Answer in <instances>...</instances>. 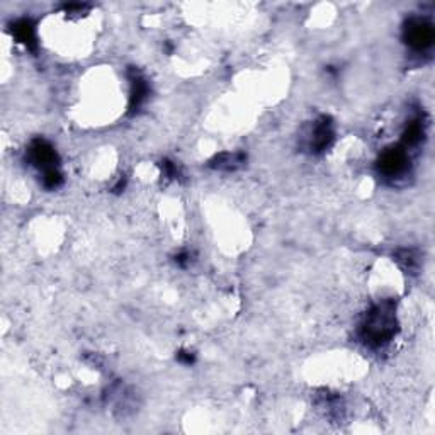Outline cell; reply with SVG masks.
I'll use <instances>...</instances> for the list:
<instances>
[{
  "mask_svg": "<svg viewBox=\"0 0 435 435\" xmlns=\"http://www.w3.org/2000/svg\"><path fill=\"white\" fill-rule=\"evenodd\" d=\"M398 331L396 303L393 300H381L367 310L359 323L357 335L360 342L371 349H381L395 338Z\"/></svg>",
  "mask_w": 435,
  "mask_h": 435,
  "instance_id": "6da1fadb",
  "label": "cell"
},
{
  "mask_svg": "<svg viewBox=\"0 0 435 435\" xmlns=\"http://www.w3.org/2000/svg\"><path fill=\"white\" fill-rule=\"evenodd\" d=\"M27 160L32 167L41 172L43 185L49 190H55L63 184V173L60 171V157L53 145L47 140H35L27 148Z\"/></svg>",
  "mask_w": 435,
  "mask_h": 435,
  "instance_id": "7a4b0ae2",
  "label": "cell"
},
{
  "mask_svg": "<svg viewBox=\"0 0 435 435\" xmlns=\"http://www.w3.org/2000/svg\"><path fill=\"white\" fill-rule=\"evenodd\" d=\"M403 41L412 51H429L434 47L435 41V29L432 20L425 18H410L403 26Z\"/></svg>",
  "mask_w": 435,
  "mask_h": 435,
  "instance_id": "3957f363",
  "label": "cell"
},
{
  "mask_svg": "<svg viewBox=\"0 0 435 435\" xmlns=\"http://www.w3.org/2000/svg\"><path fill=\"white\" fill-rule=\"evenodd\" d=\"M410 165H412L410 152L401 145H396V147H389L381 153L378 159V172L384 179L395 180L407 176Z\"/></svg>",
  "mask_w": 435,
  "mask_h": 435,
  "instance_id": "277c9868",
  "label": "cell"
},
{
  "mask_svg": "<svg viewBox=\"0 0 435 435\" xmlns=\"http://www.w3.org/2000/svg\"><path fill=\"white\" fill-rule=\"evenodd\" d=\"M335 140V130L333 123L329 116H320L314 119L312 126L308 128L305 136V147L306 150L313 155H320V153L326 152L331 147Z\"/></svg>",
  "mask_w": 435,
  "mask_h": 435,
  "instance_id": "5b68a950",
  "label": "cell"
},
{
  "mask_svg": "<svg viewBox=\"0 0 435 435\" xmlns=\"http://www.w3.org/2000/svg\"><path fill=\"white\" fill-rule=\"evenodd\" d=\"M427 135V123L424 114H415L405 126L403 135H401V147L410 152L412 148H417L418 145L425 140Z\"/></svg>",
  "mask_w": 435,
  "mask_h": 435,
  "instance_id": "8992f818",
  "label": "cell"
},
{
  "mask_svg": "<svg viewBox=\"0 0 435 435\" xmlns=\"http://www.w3.org/2000/svg\"><path fill=\"white\" fill-rule=\"evenodd\" d=\"M130 80H131L130 111L131 113H138L145 102L148 101V95H150V85H148L147 78L138 72H133L130 75Z\"/></svg>",
  "mask_w": 435,
  "mask_h": 435,
  "instance_id": "52a82bcc",
  "label": "cell"
},
{
  "mask_svg": "<svg viewBox=\"0 0 435 435\" xmlns=\"http://www.w3.org/2000/svg\"><path fill=\"white\" fill-rule=\"evenodd\" d=\"M12 36L18 39V43L24 44L29 51H36L38 41H36V27L31 19H19L12 24Z\"/></svg>",
  "mask_w": 435,
  "mask_h": 435,
  "instance_id": "ba28073f",
  "label": "cell"
},
{
  "mask_svg": "<svg viewBox=\"0 0 435 435\" xmlns=\"http://www.w3.org/2000/svg\"><path fill=\"white\" fill-rule=\"evenodd\" d=\"M245 164V155L243 153H221V155L214 157L211 161V167L218 169V171H237L238 167Z\"/></svg>",
  "mask_w": 435,
  "mask_h": 435,
  "instance_id": "9c48e42d",
  "label": "cell"
},
{
  "mask_svg": "<svg viewBox=\"0 0 435 435\" xmlns=\"http://www.w3.org/2000/svg\"><path fill=\"white\" fill-rule=\"evenodd\" d=\"M396 262L407 272H417L420 267V255L412 248H403L396 252Z\"/></svg>",
  "mask_w": 435,
  "mask_h": 435,
  "instance_id": "30bf717a",
  "label": "cell"
},
{
  "mask_svg": "<svg viewBox=\"0 0 435 435\" xmlns=\"http://www.w3.org/2000/svg\"><path fill=\"white\" fill-rule=\"evenodd\" d=\"M161 169H164V173L169 177V179H176V177H179V169H177V165L173 164V161H161Z\"/></svg>",
  "mask_w": 435,
  "mask_h": 435,
  "instance_id": "8fae6325",
  "label": "cell"
},
{
  "mask_svg": "<svg viewBox=\"0 0 435 435\" xmlns=\"http://www.w3.org/2000/svg\"><path fill=\"white\" fill-rule=\"evenodd\" d=\"M177 360L182 364H185V366H190V364H194V354L192 352H188V350H180L179 354H177Z\"/></svg>",
  "mask_w": 435,
  "mask_h": 435,
  "instance_id": "7c38bea8",
  "label": "cell"
},
{
  "mask_svg": "<svg viewBox=\"0 0 435 435\" xmlns=\"http://www.w3.org/2000/svg\"><path fill=\"white\" fill-rule=\"evenodd\" d=\"M176 262H177V265H180V267H188V265L190 264L189 252H180V254L176 257Z\"/></svg>",
  "mask_w": 435,
  "mask_h": 435,
  "instance_id": "4fadbf2b",
  "label": "cell"
}]
</instances>
